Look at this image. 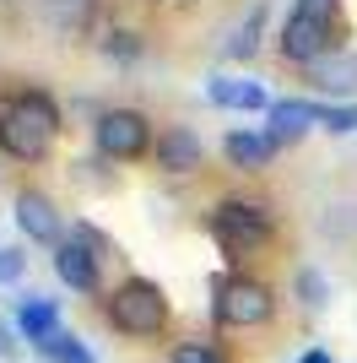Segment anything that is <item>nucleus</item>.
<instances>
[{"instance_id":"nucleus-1","label":"nucleus","mask_w":357,"mask_h":363,"mask_svg":"<svg viewBox=\"0 0 357 363\" xmlns=\"http://www.w3.org/2000/svg\"><path fill=\"white\" fill-rule=\"evenodd\" d=\"M55 130H60V108H55V98L38 92V87L16 92L11 104L0 108V152L16 157V163H38V157H49Z\"/></svg>"},{"instance_id":"nucleus-2","label":"nucleus","mask_w":357,"mask_h":363,"mask_svg":"<svg viewBox=\"0 0 357 363\" xmlns=\"http://www.w3.org/2000/svg\"><path fill=\"white\" fill-rule=\"evenodd\" d=\"M336 0H298L293 11H287L282 22V38H276V49H282V60L293 65H319L336 55Z\"/></svg>"},{"instance_id":"nucleus-3","label":"nucleus","mask_w":357,"mask_h":363,"mask_svg":"<svg viewBox=\"0 0 357 363\" xmlns=\"http://www.w3.org/2000/svg\"><path fill=\"white\" fill-rule=\"evenodd\" d=\"M211 239H217V250H222L227 260H244V255H260L271 244V233H276V223H271V212L260 206V201H217V212L206 217Z\"/></svg>"},{"instance_id":"nucleus-4","label":"nucleus","mask_w":357,"mask_h":363,"mask_svg":"<svg viewBox=\"0 0 357 363\" xmlns=\"http://www.w3.org/2000/svg\"><path fill=\"white\" fill-rule=\"evenodd\" d=\"M108 325L119 336H157L168 325V293L152 282V277H125L114 293H108Z\"/></svg>"},{"instance_id":"nucleus-5","label":"nucleus","mask_w":357,"mask_h":363,"mask_svg":"<svg viewBox=\"0 0 357 363\" xmlns=\"http://www.w3.org/2000/svg\"><path fill=\"white\" fill-rule=\"evenodd\" d=\"M217 298H211V315L222 331H249V325H266L276 298H271L266 282H254V277H217Z\"/></svg>"},{"instance_id":"nucleus-6","label":"nucleus","mask_w":357,"mask_h":363,"mask_svg":"<svg viewBox=\"0 0 357 363\" xmlns=\"http://www.w3.org/2000/svg\"><path fill=\"white\" fill-rule=\"evenodd\" d=\"M92 141H98V152L108 163H130V157H147L157 147L147 114H135V108H103L98 125H92Z\"/></svg>"},{"instance_id":"nucleus-7","label":"nucleus","mask_w":357,"mask_h":363,"mask_svg":"<svg viewBox=\"0 0 357 363\" xmlns=\"http://www.w3.org/2000/svg\"><path fill=\"white\" fill-rule=\"evenodd\" d=\"M98 260H103V250L98 244H87L81 233H71V239L55 244V277L65 282L71 293H98Z\"/></svg>"},{"instance_id":"nucleus-8","label":"nucleus","mask_w":357,"mask_h":363,"mask_svg":"<svg viewBox=\"0 0 357 363\" xmlns=\"http://www.w3.org/2000/svg\"><path fill=\"white\" fill-rule=\"evenodd\" d=\"M16 228L28 233L33 244H60L65 239V217L44 190H16Z\"/></svg>"},{"instance_id":"nucleus-9","label":"nucleus","mask_w":357,"mask_h":363,"mask_svg":"<svg viewBox=\"0 0 357 363\" xmlns=\"http://www.w3.org/2000/svg\"><path fill=\"white\" fill-rule=\"evenodd\" d=\"M152 157H157L163 174H195L200 157H206V141L195 136V130H184V125H168L163 136H157V147H152Z\"/></svg>"},{"instance_id":"nucleus-10","label":"nucleus","mask_w":357,"mask_h":363,"mask_svg":"<svg viewBox=\"0 0 357 363\" xmlns=\"http://www.w3.org/2000/svg\"><path fill=\"white\" fill-rule=\"evenodd\" d=\"M266 120H271V136L282 147H293V141H303L319 125V104H309V98H276L266 108Z\"/></svg>"},{"instance_id":"nucleus-11","label":"nucleus","mask_w":357,"mask_h":363,"mask_svg":"<svg viewBox=\"0 0 357 363\" xmlns=\"http://www.w3.org/2000/svg\"><path fill=\"white\" fill-rule=\"evenodd\" d=\"M276 152H282V141L271 136V130H227L222 136V157L233 168H266Z\"/></svg>"},{"instance_id":"nucleus-12","label":"nucleus","mask_w":357,"mask_h":363,"mask_svg":"<svg viewBox=\"0 0 357 363\" xmlns=\"http://www.w3.org/2000/svg\"><path fill=\"white\" fill-rule=\"evenodd\" d=\"M206 98L217 108H244V114H254V108H271V92L254 82V76H211Z\"/></svg>"},{"instance_id":"nucleus-13","label":"nucleus","mask_w":357,"mask_h":363,"mask_svg":"<svg viewBox=\"0 0 357 363\" xmlns=\"http://www.w3.org/2000/svg\"><path fill=\"white\" fill-rule=\"evenodd\" d=\"M60 331V303L44 298V293H28V298L16 303V336L28 342V347H38L44 336Z\"/></svg>"},{"instance_id":"nucleus-14","label":"nucleus","mask_w":357,"mask_h":363,"mask_svg":"<svg viewBox=\"0 0 357 363\" xmlns=\"http://www.w3.org/2000/svg\"><path fill=\"white\" fill-rule=\"evenodd\" d=\"M33 352H38L44 363H98V358H92V347H87V342H81L76 331H65V325H60L55 336H44V342H38Z\"/></svg>"},{"instance_id":"nucleus-15","label":"nucleus","mask_w":357,"mask_h":363,"mask_svg":"<svg viewBox=\"0 0 357 363\" xmlns=\"http://www.w3.org/2000/svg\"><path fill=\"white\" fill-rule=\"evenodd\" d=\"M260 28H266V6H254V11L244 16V28L227 38V60H249L254 49H260Z\"/></svg>"},{"instance_id":"nucleus-16","label":"nucleus","mask_w":357,"mask_h":363,"mask_svg":"<svg viewBox=\"0 0 357 363\" xmlns=\"http://www.w3.org/2000/svg\"><path fill=\"white\" fill-rule=\"evenodd\" d=\"M314 87H325V92H346V87H357V60H319L314 65Z\"/></svg>"},{"instance_id":"nucleus-17","label":"nucleus","mask_w":357,"mask_h":363,"mask_svg":"<svg viewBox=\"0 0 357 363\" xmlns=\"http://www.w3.org/2000/svg\"><path fill=\"white\" fill-rule=\"evenodd\" d=\"M49 6V22H55V28H87V16H92V6H98V0H44Z\"/></svg>"},{"instance_id":"nucleus-18","label":"nucleus","mask_w":357,"mask_h":363,"mask_svg":"<svg viewBox=\"0 0 357 363\" xmlns=\"http://www.w3.org/2000/svg\"><path fill=\"white\" fill-rule=\"evenodd\" d=\"M298 303H303V309H325V298H330V282H325V272H314V266H303V272H298Z\"/></svg>"},{"instance_id":"nucleus-19","label":"nucleus","mask_w":357,"mask_h":363,"mask_svg":"<svg viewBox=\"0 0 357 363\" xmlns=\"http://www.w3.org/2000/svg\"><path fill=\"white\" fill-rule=\"evenodd\" d=\"M98 49H103V60H119V65H130L135 55H141V38H135L130 28H108V33H103V44H98Z\"/></svg>"},{"instance_id":"nucleus-20","label":"nucleus","mask_w":357,"mask_h":363,"mask_svg":"<svg viewBox=\"0 0 357 363\" xmlns=\"http://www.w3.org/2000/svg\"><path fill=\"white\" fill-rule=\"evenodd\" d=\"M319 125L336 130V136H352L357 130V104H319Z\"/></svg>"},{"instance_id":"nucleus-21","label":"nucleus","mask_w":357,"mask_h":363,"mask_svg":"<svg viewBox=\"0 0 357 363\" xmlns=\"http://www.w3.org/2000/svg\"><path fill=\"white\" fill-rule=\"evenodd\" d=\"M168 363H222V352L211 347V342H184V347H174Z\"/></svg>"},{"instance_id":"nucleus-22","label":"nucleus","mask_w":357,"mask_h":363,"mask_svg":"<svg viewBox=\"0 0 357 363\" xmlns=\"http://www.w3.org/2000/svg\"><path fill=\"white\" fill-rule=\"evenodd\" d=\"M22 272H28V255H22L16 244H0V288H6V282H16Z\"/></svg>"},{"instance_id":"nucleus-23","label":"nucleus","mask_w":357,"mask_h":363,"mask_svg":"<svg viewBox=\"0 0 357 363\" xmlns=\"http://www.w3.org/2000/svg\"><path fill=\"white\" fill-rule=\"evenodd\" d=\"M11 347H16V336L6 331V325H0V358H11Z\"/></svg>"},{"instance_id":"nucleus-24","label":"nucleus","mask_w":357,"mask_h":363,"mask_svg":"<svg viewBox=\"0 0 357 363\" xmlns=\"http://www.w3.org/2000/svg\"><path fill=\"white\" fill-rule=\"evenodd\" d=\"M298 363H330V352H319V347H314V352H303Z\"/></svg>"}]
</instances>
